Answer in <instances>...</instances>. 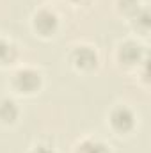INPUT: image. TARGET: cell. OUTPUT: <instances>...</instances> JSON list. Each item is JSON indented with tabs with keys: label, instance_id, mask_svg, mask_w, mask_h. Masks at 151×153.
I'll list each match as a JSON object with an SVG mask.
<instances>
[{
	"label": "cell",
	"instance_id": "cell-3",
	"mask_svg": "<svg viewBox=\"0 0 151 153\" xmlns=\"http://www.w3.org/2000/svg\"><path fill=\"white\" fill-rule=\"evenodd\" d=\"M34 27H36L38 32L44 34V36L52 34L57 29V14L52 13V11H48V9L39 11L38 14L34 16Z\"/></svg>",
	"mask_w": 151,
	"mask_h": 153
},
{
	"label": "cell",
	"instance_id": "cell-11",
	"mask_svg": "<svg viewBox=\"0 0 151 153\" xmlns=\"http://www.w3.org/2000/svg\"><path fill=\"white\" fill-rule=\"evenodd\" d=\"M30 153H53V150L48 148V146H36Z\"/></svg>",
	"mask_w": 151,
	"mask_h": 153
},
{
	"label": "cell",
	"instance_id": "cell-7",
	"mask_svg": "<svg viewBox=\"0 0 151 153\" xmlns=\"http://www.w3.org/2000/svg\"><path fill=\"white\" fill-rule=\"evenodd\" d=\"M78 153H107V150L98 141H84L78 146Z\"/></svg>",
	"mask_w": 151,
	"mask_h": 153
},
{
	"label": "cell",
	"instance_id": "cell-8",
	"mask_svg": "<svg viewBox=\"0 0 151 153\" xmlns=\"http://www.w3.org/2000/svg\"><path fill=\"white\" fill-rule=\"evenodd\" d=\"M14 53H16L14 46L9 41H5L4 38H0V62H5L7 59H13Z\"/></svg>",
	"mask_w": 151,
	"mask_h": 153
},
{
	"label": "cell",
	"instance_id": "cell-10",
	"mask_svg": "<svg viewBox=\"0 0 151 153\" xmlns=\"http://www.w3.org/2000/svg\"><path fill=\"white\" fill-rule=\"evenodd\" d=\"M121 11H124L126 14H135L139 13V0H119Z\"/></svg>",
	"mask_w": 151,
	"mask_h": 153
},
{
	"label": "cell",
	"instance_id": "cell-4",
	"mask_svg": "<svg viewBox=\"0 0 151 153\" xmlns=\"http://www.w3.org/2000/svg\"><path fill=\"white\" fill-rule=\"evenodd\" d=\"M96 61H98V55H96V52L91 46H78L73 52V62L82 70L93 68L96 64Z\"/></svg>",
	"mask_w": 151,
	"mask_h": 153
},
{
	"label": "cell",
	"instance_id": "cell-12",
	"mask_svg": "<svg viewBox=\"0 0 151 153\" xmlns=\"http://www.w3.org/2000/svg\"><path fill=\"white\" fill-rule=\"evenodd\" d=\"M76 2H82V0H76Z\"/></svg>",
	"mask_w": 151,
	"mask_h": 153
},
{
	"label": "cell",
	"instance_id": "cell-5",
	"mask_svg": "<svg viewBox=\"0 0 151 153\" xmlns=\"http://www.w3.org/2000/svg\"><path fill=\"white\" fill-rule=\"evenodd\" d=\"M119 59L124 64H135V62H139L142 59V46L137 45L135 41H126L124 45H121Z\"/></svg>",
	"mask_w": 151,
	"mask_h": 153
},
{
	"label": "cell",
	"instance_id": "cell-1",
	"mask_svg": "<svg viewBox=\"0 0 151 153\" xmlns=\"http://www.w3.org/2000/svg\"><path fill=\"white\" fill-rule=\"evenodd\" d=\"M14 85L23 93H34L41 85V75L36 70H30V68L20 70L14 75Z\"/></svg>",
	"mask_w": 151,
	"mask_h": 153
},
{
	"label": "cell",
	"instance_id": "cell-2",
	"mask_svg": "<svg viewBox=\"0 0 151 153\" xmlns=\"http://www.w3.org/2000/svg\"><path fill=\"white\" fill-rule=\"evenodd\" d=\"M110 123H112V126L117 132H128V130H132V126L135 123V117H133L130 109L117 107V109H114L112 114H110Z\"/></svg>",
	"mask_w": 151,
	"mask_h": 153
},
{
	"label": "cell",
	"instance_id": "cell-9",
	"mask_svg": "<svg viewBox=\"0 0 151 153\" xmlns=\"http://www.w3.org/2000/svg\"><path fill=\"white\" fill-rule=\"evenodd\" d=\"M135 20H137L135 22V29L141 30L142 34H146L148 32V27H150V14H148V11H139Z\"/></svg>",
	"mask_w": 151,
	"mask_h": 153
},
{
	"label": "cell",
	"instance_id": "cell-6",
	"mask_svg": "<svg viewBox=\"0 0 151 153\" xmlns=\"http://www.w3.org/2000/svg\"><path fill=\"white\" fill-rule=\"evenodd\" d=\"M18 117V107L13 100H2L0 102V119L5 123H13Z\"/></svg>",
	"mask_w": 151,
	"mask_h": 153
}]
</instances>
